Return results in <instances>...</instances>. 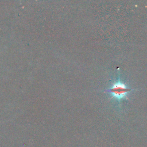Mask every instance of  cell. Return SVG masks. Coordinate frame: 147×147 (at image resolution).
<instances>
[{
  "label": "cell",
  "instance_id": "1",
  "mask_svg": "<svg viewBox=\"0 0 147 147\" xmlns=\"http://www.w3.org/2000/svg\"><path fill=\"white\" fill-rule=\"evenodd\" d=\"M131 90L132 89L128 87L125 84L119 81L113 84L110 89L106 90V92L109 93L113 98L120 101L126 98L127 95Z\"/></svg>",
  "mask_w": 147,
  "mask_h": 147
}]
</instances>
